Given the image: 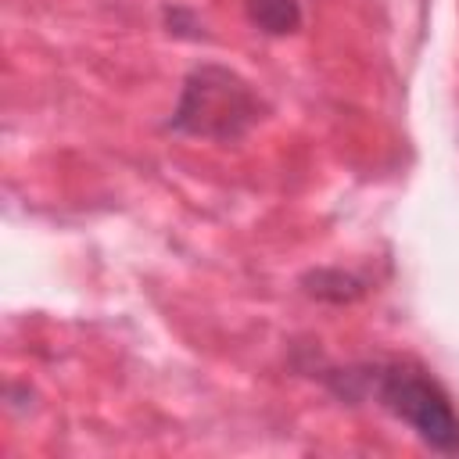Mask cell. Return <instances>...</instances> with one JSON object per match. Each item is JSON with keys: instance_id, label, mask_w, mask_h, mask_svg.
Segmentation results:
<instances>
[{"instance_id": "obj_1", "label": "cell", "mask_w": 459, "mask_h": 459, "mask_svg": "<svg viewBox=\"0 0 459 459\" xmlns=\"http://www.w3.org/2000/svg\"><path fill=\"white\" fill-rule=\"evenodd\" d=\"M316 377L341 402H377L427 448L441 455H459V412L448 391L416 362L373 359L351 366H323Z\"/></svg>"}, {"instance_id": "obj_5", "label": "cell", "mask_w": 459, "mask_h": 459, "mask_svg": "<svg viewBox=\"0 0 459 459\" xmlns=\"http://www.w3.org/2000/svg\"><path fill=\"white\" fill-rule=\"evenodd\" d=\"M161 22H165V29H169L176 39H201V36H204V22H201V14L190 11V7L165 4V7H161Z\"/></svg>"}, {"instance_id": "obj_4", "label": "cell", "mask_w": 459, "mask_h": 459, "mask_svg": "<svg viewBox=\"0 0 459 459\" xmlns=\"http://www.w3.org/2000/svg\"><path fill=\"white\" fill-rule=\"evenodd\" d=\"M247 22L265 36H290L301 25V4L298 0H244Z\"/></svg>"}, {"instance_id": "obj_2", "label": "cell", "mask_w": 459, "mask_h": 459, "mask_svg": "<svg viewBox=\"0 0 459 459\" xmlns=\"http://www.w3.org/2000/svg\"><path fill=\"white\" fill-rule=\"evenodd\" d=\"M265 118L262 93L230 65L204 61L194 65L179 86V100L165 118L169 133L237 143Z\"/></svg>"}, {"instance_id": "obj_3", "label": "cell", "mask_w": 459, "mask_h": 459, "mask_svg": "<svg viewBox=\"0 0 459 459\" xmlns=\"http://www.w3.org/2000/svg\"><path fill=\"white\" fill-rule=\"evenodd\" d=\"M301 290L316 301H326V305H351L359 301L369 287L359 273L351 269H341V265H319V269H308L301 276Z\"/></svg>"}]
</instances>
